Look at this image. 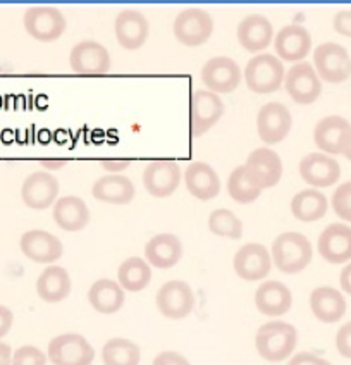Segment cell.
Listing matches in <instances>:
<instances>
[{"mask_svg": "<svg viewBox=\"0 0 351 365\" xmlns=\"http://www.w3.org/2000/svg\"><path fill=\"white\" fill-rule=\"evenodd\" d=\"M152 365H192L183 354L177 351H162L154 359Z\"/></svg>", "mask_w": 351, "mask_h": 365, "instance_id": "obj_41", "label": "cell"}, {"mask_svg": "<svg viewBox=\"0 0 351 365\" xmlns=\"http://www.w3.org/2000/svg\"><path fill=\"white\" fill-rule=\"evenodd\" d=\"M298 171L301 180L313 188L334 186L341 178V165L328 153H308L300 160Z\"/></svg>", "mask_w": 351, "mask_h": 365, "instance_id": "obj_16", "label": "cell"}, {"mask_svg": "<svg viewBox=\"0 0 351 365\" xmlns=\"http://www.w3.org/2000/svg\"><path fill=\"white\" fill-rule=\"evenodd\" d=\"M293 126L291 112L279 102H268L257 114L258 138L267 145L281 143L288 138Z\"/></svg>", "mask_w": 351, "mask_h": 365, "instance_id": "obj_12", "label": "cell"}, {"mask_svg": "<svg viewBox=\"0 0 351 365\" xmlns=\"http://www.w3.org/2000/svg\"><path fill=\"white\" fill-rule=\"evenodd\" d=\"M142 351L136 343L126 338H112L102 348L103 365H140Z\"/></svg>", "mask_w": 351, "mask_h": 365, "instance_id": "obj_35", "label": "cell"}, {"mask_svg": "<svg viewBox=\"0 0 351 365\" xmlns=\"http://www.w3.org/2000/svg\"><path fill=\"white\" fill-rule=\"evenodd\" d=\"M293 305L291 289L281 281H266L255 292V307L267 317H281L288 314Z\"/></svg>", "mask_w": 351, "mask_h": 365, "instance_id": "obj_26", "label": "cell"}, {"mask_svg": "<svg viewBox=\"0 0 351 365\" xmlns=\"http://www.w3.org/2000/svg\"><path fill=\"white\" fill-rule=\"evenodd\" d=\"M298 343V331L284 321H271L260 326L255 336V348L267 362H283L295 351Z\"/></svg>", "mask_w": 351, "mask_h": 365, "instance_id": "obj_1", "label": "cell"}, {"mask_svg": "<svg viewBox=\"0 0 351 365\" xmlns=\"http://www.w3.org/2000/svg\"><path fill=\"white\" fill-rule=\"evenodd\" d=\"M114 31L115 38H117L122 48L138 51L140 47H143L148 35H150V24H148L145 14L140 11L126 9L119 12L117 18H115Z\"/></svg>", "mask_w": 351, "mask_h": 365, "instance_id": "obj_21", "label": "cell"}, {"mask_svg": "<svg viewBox=\"0 0 351 365\" xmlns=\"http://www.w3.org/2000/svg\"><path fill=\"white\" fill-rule=\"evenodd\" d=\"M130 160L127 159H103L100 160V165L110 174H121L124 169L130 168Z\"/></svg>", "mask_w": 351, "mask_h": 365, "instance_id": "obj_45", "label": "cell"}, {"mask_svg": "<svg viewBox=\"0 0 351 365\" xmlns=\"http://www.w3.org/2000/svg\"><path fill=\"white\" fill-rule=\"evenodd\" d=\"M317 250L329 264H345L351 260V226L332 222L322 231Z\"/></svg>", "mask_w": 351, "mask_h": 365, "instance_id": "obj_19", "label": "cell"}, {"mask_svg": "<svg viewBox=\"0 0 351 365\" xmlns=\"http://www.w3.org/2000/svg\"><path fill=\"white\" fill-rule=\"evenodd\" d=\"M12 354L11 346L7 343L0 341V365H11L12 364Z\"/></svg>", "mask_w": 351, "mask_h": 365, "instance_id": "obj_47", "label": "cell"}, {"mask_svg": "<svg viewBox=\"0 0 351 365\" xmlns=\"http://www.w3.org/2000/svg\"><path fill=\"white\" fill-rule=\"evenodd\" d=\"M124 302H126L124 289L114 279H98L88 289V304L98 314L110 315L119 312Z\"/></svg>", "mask_w": 351, "mask_h": 365, "instance_id": "obj_31", "label": "cell"}, {"mask_svg": "<svg viewBox=\"0 0 351 365\" xmlns=\"http://www.w3.org/2000/svg\"><path fill=\"white\" fill-rule=\"evenodd\" d=\"M19 248L24 257L38 264H53L64 254L61 240L45 230L26 231L21 236Z\"/></svg>", "mask_w": 351, "mask_h": 365, "instance_id": "obj_18", "label": "cell"}, {"mask_svg": "<svg viewBox=\"0 0 351 365\" xmlns=\"http://www.w3.org/2000/svg\"><path fill=\"white\" fill-rule=\"evenodd\" d=\"M288 365H332L330 362H328L325 359H322L319 355H313L310 351H300L289 360Z\"/></svg>", "mask_w": 351, "mask_h": 365, "instance_id": "obj_43", "label": "cell"}, {"mask_svg": "<svg viewBox=\"0 0 351 365\" xmlns=\"http://www.w3.org/2000/svg\"><path fill=\"white\" fill-rule=\"evenodd\" d=\"M152 281L150 264L142 257H130L119 265L117 283L124 292L138 293L147 288Z\"/></svg>", "mask_w": 351, "mask_h": 365, "instance_id": "obj_34", "label": "cell"}, {"mask_svg": "<svg viewBox=\"0 0 351 365\" xmlns=\"http://www.w3.org/2000/svg\"><path fill=\"white\" fill-rule=\"evenodd\" d=\"M201 81L212 93H231L241 83V68L231 57H212L201 68Z\"/></svg>", "mask_w": 351, "mask_h": 365, "instance_id": "obj_11", "label": "cell"}, {"mask_svg": "<svg viewBox=\"0 0 351 365\" xmlns=\"http://www.w3.org/2000/svg\"><path fill=\"white\" fill-rule=\"evenodd\" d=\"M23 24L31 38L43 41V43L59 40L68 30L66 16L57 7L51 6H33L26 9L23 16Z\"/></svg>", "mask_w": 351, "mask_h": 365, "instance_id": "obj_4", "label": "cell"}, {"mask_svg": "<svg viewBox=\"0 0 351 365\" xmlns=\"http://www.w3.org/2000/svg\"><path fill=\"white\" fill-rule=\"evenodd\" d=\"M155 304L164 317L179 321V319L188 317L195 310L197 298L192 286L186 281L172 279L157 289Z\"/></svg>", "mask_w": 351, "mask_h": 365, "instance_id": "obj_5", "label": "cell"}, {"mask_svg": "<svg viewBox=\"0 0 351 365\" xmlns=\"http://www.w3.org/2000/svg\"><path fill=\"white\" fill-rule=\"evenodd\" d=\"M59 181L48 171L31 173L23 182L21 198L24 205L35 210H43L57 202L59 195Z\"/></svg>", "mask_w": 351, "mask_h": 365, "instance_id": "obj_17", "label": "cell"}, {"mask_svg": "<svg viewBox=\"0 0 351 365\" xmlns=\"http://www.w3.org/2000/svg\"><path fill=\"white\" fill-rule=\"evenodd\" d=\"M332 24H334V30L340 33V35L351 38V11L350 9L336 12Z\"/></svg>", "mask_w": 351, "mask_h": 365, "instance_id": "obj_42", "label": "cell"}, {"mask_svg": "<svg viewBox=\"0 0 351 365\" xmlns=\"http://www.w3.org/2000/svg\"><path fill=\"white\" fill-rule=\"evenodd\" d=\"M238 41L246 52L258 53L266 51L274 38V28L272 23L262 14L246 16L241 23L238 24L236 31Z\"/></svg>", "mask_w": 351, "mask_h": 365, "instance_id": "obj_23", "label": "cell"}, {"mask_svg": "<svg viewBox=\"0 0 351 365\" xmlns=\"http://www.w3.org/2000/svg\"><path fill=\"white\" fill-rule=\"evenodd\" d=\"M181 168L174 160H154L145 168L143 186L152 197L165 198L179 188Z\"/></svg>", "mask_w": 351, "mask_h": 365, "instance_id": "obj_15", "label": "cell"}, {"mask_svg": "<svg viewBox=\"0 0 351 365\" xmlns=\"http://www.w3.org/2000/svg\"><path fill=\"white\" fill-rule=\"evenodd\" d=\"M330 203H332V209L337 217H341L346 222H351V181L342 182L334 190Z\"/></svg>", "mask_w": 351, "mask_h": 365, "instance_id": "obj_38", "label": "cell"}, {"mask_svg": "<svg viewBox=\"0 0 351 365\" xmlns=\"http://www.w3.org/2000/svg\"><path fill=\"white\" fill-rule=\"evenodd\" d=\"M71 276L61 265H48L36 279V293L47 304H59L71 294Z\"/></svg>", "mask_w": 351, "mask_h": 365, "instance_id": "obj_30", "label": "cell"}, {"mask_svg": "<svg viewBox=\"0 0 351 365\" xmlns=\"http://www.w3.org/2000/svg\"><path fill=\"white\" fill-rule=\"evenodd\" d=\"M310 310L324 324H336L346 314V298L332 286H319L310 293Z\"/></svg>", "mask_w": 351, "mask_h": 365, "instance_id": "obj_25", "label": "cell"}, {"mask_svg": "<svg viewBox=\"0 0 351 365\" xmlns=\"http://www.w3.org/2000/svg\"><path fill=\"white\" fill-rule=\"evenodd\" d=\"M172 31L179 43L186 47H200L212 36L214 21L206 11L200 7H189L176 16Z\"/></svg>", "mask_w": 351, "mask_h": 365, "instance_id": "obj_6", "label": "cell"}, {"mask_svg": "<svg viewBox=\"0 0 351 365\" xmlns=\"http://www.w3.org/2000/svg\"><path fill=\"white\" fill-rule=\"evenodd\" d=\"M276 53L283 61L301 62L312 51V36L300 24H288L274 36Z\"/></svg>", "mask_w": 351, "mask_h": 365, "instance_id": "obj_22", "label": "cell"}, {"mask_svg": "<svg viewBox=\"0 0 351 365\" xmlns=\"http://www.w3.org/2000/svg\"><path fill=\"white\" fill-rule=\"evenodd\" d=\"M350 128L351 124L348 119L341 118V115H328L317 123L315 130H313V142L324 153L337 155L341 153L340 145L342 136Z\"/></svg>", "mask_w": 351, "mask_h": 365, "instance_id": "obj_32", "label": "cell"}, {"mask_svg": "<svg viewBox=\"0 0 351 365\" xmlns=\"http://www.w3.org/2000/svg\"><path fill=\"white\" fill-rule=\"evenodd\" d=\"M340 284H341L342 292H345L346 294H350V297H351V262L346 265V267L341 271V274H340Z\"/></svg>", "mask_w": 351, "mask_h": 365, "instance_id": "obj_46", "label": "cell"}, {"mask_svg": "<svg viewBox=\"0 0 351 365\" xmlns=\"http://www.w3.org/2000/svg\"><path fill=\"white\" fill-rule=\"evenodd\" d=\"M92 195L95 200L110 205H127L135 200V185L124 174H105L93 182Z\"/></svg>", "mask_w": 351, "mask_h": 365, "instance_id": "obj_27", "label": "cell"}, {"mask_svg": "<svg viewBox=\"0 0 351 365\" xmlns=\"http://www.w3.org/2000/svg\"><path fill=\"white\" fill-rule=\"evenodd\" d=\"M224 114V102L217 93L197 90L192 97V135L198 138L212 130Z\"/></svg>", "mask_w": 351, "mask_h": 365, "instance_id": "obj_14", "label": "cell"}, {"mask_svg": "<svg viewBox=\"0 0 351 365\" xmlns=\"http://www.w3.org/2000/svg\"><path fill=\"white\" fill-rule=\"evenodd\" d=\"M246 169L248 178L255 186L262 190L274 188L283 178V160L272 148L260 147L248 155L246 163L243 164Z\"/></svg>", "mask_w": 351, "mask_h": 365, "instance_id": "obj_10", "label": "cell"}, {"mask_svg": "<svg viewBox=\"0 0 351 365\" xmlns=\"http://www.w3.org/2000/svg\"><path fill=\"white\" fill-rule=\"evenodd\" d=\"M340 148H341V155H345L346 159L351 160V128L345 133V136H342Z\"/></svg>", "mask_w": 351, "mask_h": 365, "instance_id": "obj_48", "label": "cell"}, {"mask_svg": "<svg viewBox=\"0 0 351 365\" xmlns=\"http://www.w3.org/2000/svg\"><path fill=\"white\" fill-rule=\"evenodd\" d=\"M284 86L289 97L300 106H310L320 97L322 81L310 62L293 64L284 76Z\"/></svg>", "mask_w": 351, "mask_h": 365, "instance_id": "obj_9", "label": "cell"}, {"mask_svg": "<svg viewBox=\"0 0 351 365\" xmlns=\"http://www.w3.org/2000/svg\"><path fill=\"white\" fill-rule=\"evenodd\" d=\"M313 69L320 80L328 83H342L351 76V57L340 43L328 41L313 51Z\"/></svg>", "mask_w": 351, "mask_h": 365, "instance_id": "obj_7", "label": "cell"}, {"mask_svg": "<svg viewBox=\"0 0 351 365\" xmlns=\"http://www.w3.org/2000/svg\"><path fill=\"white\" fill-rule=\"evenodd\" d=\"M328 197L315 188H305L293 197L291 214L301 222L320 221L328 214Z\"/></svg>", "mask_w": 351, "mask_h": 365, "instance_id": "obj_33", "label": "cell"}, {"mask_svg": "<svg viewBox=\"0 0 351 365\" xmlns=\"http://www.w3.org/2000/svg\"><path fill=\"white\" fill-rule=\"evenodd\" d=\"M183 257V243L174 233L155 235L145 245V260L155 269H171Z\"/></svg>", "mask_w": 351, "mask_h": 365, "instance_id": "obj_28", "label": "cell"}, {"mask_svg": "<svg viewBox=\"0 0 351 365\" xmlns=\"http://www.w3.org/2000/svg\"><path fill=\"white\" fill-rule=\"evenodd\" d=\"M286 76L283 61L272 53H258L248 61L245 68L246 86L253 93L267 95L281 88Z\"/></svg>", "mask_w": 351, "mask_h": 365, "instance_id": "obj_3", "label": "cell"}, {"mask_svg": "<svg viewBox=\"0 0 351 365\" xmlns=\"http://www.w3.org/2000/svg\"><path fill=\"white\" fill-rule=\"evenodd\" d=\"M234 272L243 281L253 283L267 277L272 271V257L262 243H245L233 260Z\"/></svg>", "mask_w": 351, "mask_h": 365, "instance_id": "obj_13", "label": "cell"}, {"mask_svg": "<svg viewBox=\"0 0 351 365\" xmlns=\"http://www.w3.org/2000/svg\"><path fill=\"white\" fill-rule=\"evenodd\" d=\"M47 359L40 348L26 345L12 354V365H47Z\"/></svg>", "mask_w": 351, "mask_h": 365, "instance_id": "obj_39", "label": "cell"}, {"mask_svg": "<svg viewBox=\"0 0 351 365\" xmlns=\"http://www.w3.org/2000/svg\"><path fill=\"white\" fill-rule=\"evenodd\" d=\"M184 182L188 192L200 202L214 200L221 193V180L216 169L201 160L192 163L186 168Z\"/></svg>", "mask_w": 351, "mask_h": 365, "instance_id": "obj_24", "label": "cell"}, {"mask_svg": "<svg viewBox=\"0 0 351 365\" xmlns=\"http://www.w3.org/2000/svg\"><path fill=\"white\" fill-rule=\"evenodd\" d=\"M336 348L341 356L351 359V321L342 324L336 333Z\"/></svg>", "mask_w": 351, "mask_h": 365, "instance_id": "obj_40", "label": "cell"}, {"mask_svg": "<svg viewBox=\"0 0 351 365\" xmlns=\"http://www.w3.org/2000/svg\"><path fill=\"white\" fill-rule=\"evenodd\" d=\"M272 262L283 274H300L312 262L313 248L305 235L296 231L281 233L272 243Z\"/></svg>", "mask_w": 351, "mask_h": 365, "instance_id": "obj_2", "label": "cell"}, {"mask_svg": "<svg viewBox=\"0 0 351 365\" xmlns=\"http://www.w3.org/2000/svg\"><path fill=\"white\" fill-rule=\"evenodd\" d=\"M53 221L68 233L85 230L90 222V209L80 197L68 195L53 203Z\"/></svg>", "mask_w": 351, "mask_h": 365, "instance_id": "obj_29", "label": "cell"}, {"mask_svg": "<svg viewBox=\"0 0 351 365\" xmlns=\"http://www.w3.org/2000/svg\"><path fill=\"white\" fill-rule=\"evenodd\" d=\"M227 193L236 203H253L260 197V190L248 178L245 165H238L227 178Z\"/></svg>", "mask_w": 351, "mask_h": 365, "instance_id": "obj_36", "label": "cell"}, {"mask_svg": "<svg viewBox=\"0 0 351 365\" xmlns=\"http://www.w3.org/2000/svg\"><path fill=\"white\" fill-rule=\"evenodd\" d=\"M69 64L76 74H105L110 71V53L97 41L85 40L73 47Z\"/></svg>", "mask_w": 351, "mask_h": 365, "instance_id": "obj_20", "label": "cell"}, {"mask_svg": "<svg viewBox=\"0 0 351 365\" xmlns=\"http://www.w3.org/2000/svg\"><path fill=\"white\" fill-rule=\"evenodd\" d=\"M47 356L53 365H92L95 350L85 336L66 333L48 343Z\"/></svg>", "mask_w": 351, "mask_h": 365, "instance_id": "obj_8", "label": "cell"}, {"mask_svg": "<svg viewBox=\"0 0 351 365\" xmlns=\"http://www.w3.org/2000/svg\"><path fill=\"white\" fill-rule=\"evenodd\" d=\"M40 164L43 165L45 169H52V171H56V169H61V168H64V165H68V160L66 159H57V160L43 159V160H40Z\"/></svg>", "mask_w": 351, "mask_h": 365, "instance_id": "obj_49", "label": "cell"}, {"mask_svg": "<svg viewBox=\"0 0 351 365\" xmlns=\"http://www.w3.org/2000/svg\"><path fill=\"white\" fill-rule=\"evenodd\" d=\"M12 324H14V314H12V310L9 307L0 305V339L9 333Z\"/></svg>", "mask_w": 351, "mask_h": 365, "instance_id": "obj_44", "label": "cell"}, {"mask_svg": "<svg viewBox=\"0 0 351 365\" xmlns=\"http://www.w3.org/2000/svg\"><path fill=\"white\" fill-rule=\"evenodd\" d=\"M209 230L210 233L222 236V238L239 240L243 236V221L233 210L217 209L209 215Z\"/></svg>", "mask_w": 351, "mask_h": 365, "instance_id": "obj_37", "label": "cell"}]
</instances>
